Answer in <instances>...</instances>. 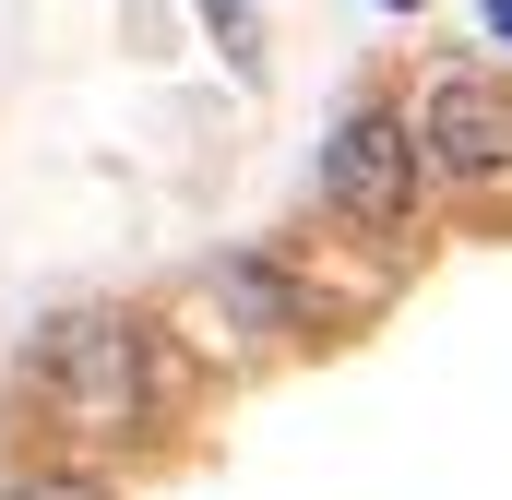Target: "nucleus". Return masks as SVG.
<instances>
[{
  "label": "nucleus",
  "mask_w": 512,
  "mask_h": 500,
  "mask_svg": "<svg viewBox=\"0 0 512 500\" xmlns=\"http://www.w3.org/2000/svg\"><path fill=\"white\" fill-rule=\"evenodd\" d=\"M24 405L60 441H167V334L120 310L48 322L24 346Z\"/></svg>",
  "instance_id": "1"
},
{
  "label": "nucleus",
  "mask_w": 512,
  "mask_h": 500,
  "mask_svg": "<svg viewBox=\"0 0 512 500\" xmlns=\"http://www.w3.org/2000/svg\"><path fill=\"white\" fill-rule=\"evenodd\" d=\"M417 131L393 120V108H346V120L322 131V203L346 215V227H370V239H393L405 215H417Z\"/></svg>",
  "instance_id": "2"
},
{
  "label": "nucleus",
  "mask_w": 512,
  "mask_h": 500,
  "mask_svg": "<svg viewBox=\"0 0 512 500\" xmlns=\"http://www.w3.org/2000/svg\"><path fill=\"white\" fill-rule=\"evenodd\" d=\"M405 131H417V167H429V179L477 191V179L512 167V84L477 72V60H453V72H429V96H417Z\"/></svg>",
  "instance_id": "3"
},
{
  "label": "nucleus",
  "mask_w": 512,
  "mask_h": 500,
  "mask_svg": "<svg viewBox=\"0 0 512 500\" xmlns=\"http://www.w3.org/2000/svg\"><path fill=\"white\" fill-rule=\"evenodd\" d=\"M203 298L227 310V334H239V346H274V334H310V286H298L286 262H262V250H227V262L203 274Z\"/></svg>",
  "instance_id": "4"
},
{
  "label": "nucleus",
  "mask_w": 512,
  "mask_h": 500,
  "mask_svg": "<svg viewBox=\"0 0 512 500\" xmlns=\"http://www.w3.org/2000/svg\"><path fill=\"white\" fill-rule=\"evenodd\" d=\"M0 500H120V477H108V465H84V453H60V465H24Z\"/></svg>",
  "instance_id": "5"
},
{
  "label": "nucleus",
  "mask_w": 512,
  "mask_h": 500,
  "mask_svg": "<svg viewBox=\"0 0 512 500\" xmlns=\"http://www.w3.org/2000/svg\"><path fill=\"white\" fill-rule=\"evenodd\" d=\"M203 24H215V48H227V72L251 84V72H262V24H251V0H203Z\"/></svg>",
  "instance_id": "6"
},
{
  "label": "nucleus",
  "mask_w": 512,
  "mask_h": 500,
  "mask_svg": "<svg viewBox=\"0 0 512 500\" xmlns=\"http://www.w3.org/2000/svg\"><path fill=\"white\" fill-rule=\"evenodd\" d=\"M477 24H489V36H501V48H512V0H477Z\"/></svg>",
  "instance_id": "7"
},
{
  "label": "nucleus",
  "mask_w": 512,
  "mask_h": 500,
  "mask_svg": "<svg viewBox=\"0 0 512 500\" xmlns=\"http://www.w3.org/2000/svg\"><path fill=\"white\" fill-rule=\"evenodd\" d=\"M382 12H417V0H382Z\"/></svg>",
  "instance_id": "8"
}]
</instances>
